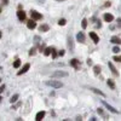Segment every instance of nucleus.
<instances>
[{
	"label": "nucleus",
	"instance_id": "b1692460",
	"mask_svg": "<svg viewBox=\"0 0 121 121\" xmlns=\"http://www.w3.org/2000/svg\"><path fill=\"white\" fill-rule=\"evenodd\" d=\"M120 51H121V50H120V47H117V46H115V47L113 48V52H114V53H119Z\"/></svg>",
	"mask_w": 121,
	"mask_h": 121
},
{
	"label": "nucleus",
	"instance_id": "6e6552de",
	"mask_svg": "<svg viewBox=\"0 0 121 121\" xmlns=\"http://www.w3.org/2000/svg\"><path fill=\"white\" fill-rule=\"evenodd\" d=\"M104 21L110 23V22H113L114 21V16L112 13H104Z\"/></svg>",
	"mask_w": 121,
	"mask_h": 121
},
{
	"label": "nucleus",
	"instance_id": "f704fd0d",
	"mask_svg": "<svg viewBox=\"0 0 121 121\" xmlns=\"http://www.w3.org/2000/svg\"><path fill=\"white\" fill-rule=\"evenodd\" d=\"M0 82H1V79H0Z\"/></svg>",
	"mask_w": 121,
	"mask_h": 121
},
{
	"label": "nucleus",
	"instance_id": "f257e3e1",
	"mask_svg": "<svg viewBox=\"0 0 121 121\" xmlns=\"http://www.w3.org/2000/svg\"><path fill=\"white\" fill-rule=\"evenodd\" d=\"M46 85L47 86H51V87H53V88H60L63 86V84L60 82V81H58V80H51V81H46Z\"/></svg>",
	"mask_w": 121,
	"mask_h": 121
},
{
	"label": "nucleus",
	"instance_id": "412c9836",
	"mask_svg": "<svg viewBox=\"0 0 121 121\" xmlns=\"http://www.w3.org/2000/svg\"><path fill=\"white\" fill-rule=\"evenodd\" d=\"M19 65H21V60L16 59L15 62H13V68H19Z\"/></svg>",
	"mask_w": 121,
	"mask_h": 121
},
{
	"label": "nucleus",
	"instance_id": "7ed1b4c3",
	"mask_svg": "<svg viewBox=\"0 0 121 121\" xmlns=\"http://www.w3.org/2000/svg\"><path fill=\"white\" fill-rule=\"evenodd\" d=\"M29 68H30V64H29V63H26V64L22 67V69H21V70H19V72L17 73V75H22V74L27 73L28 70H29Z\"/></svg>",
	"mask_w": 121,
	"mask_h": 121
},
{
	"label": "nucleus",
	"instance_id": "aec40b11",
	"mask_svg": "<svg viewBox=\"0 0 121 121\" xmlns=\"http://www.w3.org/2000/svg\"><path fill=\"white\" fill-rule=\"evenodd\" d=\"M91 90H92V91H93V92H96L97 95H100V96H103V97L105 96V95H104V93L102 92V91H99V90H97V88H95V87H92V88H91Z\"/></svg>",
	"mask_w": 121,
	"mask_h": 121
},
{
	"label": "nucleus",
	"instance_id": "2f4dec72",
	"mask_svg": "<svg viewBox=\"0 0 121 121\" xmlns=\"http://www.w3.org/2000/svg\"><path fill=\"white\" fill-rule=\"evenodd\" d=\"M110 5H112V4H110V3H107V4L104 5V7H108V6H110Z\"/></svg>",
	"mask_w": 121,
	"mask_h": 121
},
{
	"label": "nucleus",
	"instance_id": "4be33fe9",
	"mask_svg": "<svg viewBox=\"0 0 121 121\" xmlns=\"http://www.w3.org/2000/svg\"><path fill=\"white\" fill-rule=\"evenodd\" d=\"M81 27H82V29H85L87 27V19L86 18H84L82 21H81Z\"/></svg>",
	"mask_w": 121,
	"mask_h": 121
},
{
	"label": "nucleus",
	"instance_id": "6ab92c4d",
	"mask_svg": "<svg viewBox=\"0 0 121 121\" xmlns=\"http://www.w3.org/2000/svg\"><path fill=\"white\" fill-rule=\"evenodd\" d=\"M18 95L16 93V95H13L12 97H11V99H10V102H11V103H15V102H17V99H18Z\"/></svg>",
	"mask_w": 121,
	"mask_h": 121
},
{
	"label": "nucleus",
	"instance_id": "7c9ffc66",
	"mask_svg": "<svg viewBox=\"0 0 121 121\" xmlns=\"http://www.w3.org/2000/svg\"><path fill=\"white\" fill-rule=\"evenodd\" d=\"M97 112H98V114H103V110L102 109H97Z\"/></svg>",
	"mask_w": 121,
	"mask_h": 121
},
{
	"label": "nucleus",
	"instance_id": "f03ea898",
	"mask_svg": "<svg viewBox=\"0 0 121 121\" xmlns=\"http://www.w3.org/2000/svg\"><path fill=\"white\" fill-rule=\"evenodd\" d=\"M30 17H32L34 21H38V19H41L43 18V16H41V13H39V12H36V11H30Z\"/></svg>",
	"mask_w": 121,
	"mask_h": 121
},
{
	"label": "nucleus",
	"instance_id": "9d476101",
	"mask_svg": "<svg viewBox=\"0 0 121 121\" xmlns=\"http://www.w3.org/2000/svg\"><path fill=\"white\" fill-rule=\"evenodd\" d=\"M45 114H46V113L44 112V110H43V112H39V113L36 114V116H35V120H36V121H41V120L45 117Z\"/></svg>",
	"mask_w": 121,
	"mask_h": 121
},
{
	"label": "nucleus",
	"instance_id": "0eeeda50",
	"mask_svg": "<svg viewBox=\"0 0 121 121\" xmlns=\"http://www.w3.org/2000/svg\"><path fill=\"white\" fill-rule=\"evenodd\" d=\"M17 17H18L19 21H24L26 19V12L23 10H19V11H17Z\"/></svg>",
	"mask_w": 121,
	"mask_h": 121
},
{
	"label": "nucleus",
	"instance_id": "20e7f679",
	"mask_svg": "<svg viewBox=\"0 0 121 121\" xmlns=\"http://www.w3.org/2000/svg\"><path fill=\"white\" fill-rule=\"evenodd\" d=\"M52 76L53 78H65V76H68V73H65V72H55L53 74H52Z\"/></svg>",
	"mask_w": 121,
	"mask_h": 121
},
{
	"label": "nucleus",
	"instance_id": "5701e85b",
	"mask_svg": "<svg viewBox=\"0 0 121 121\" xmlns=\"http://www.w3.org/2000/svg\"><path fill=\"white\" fill-rule=\"evenodd\" d=\"M65 23H67V21H65L64 18H62V19H59V21H58V24L59 26H65Z\"/></svg>",
	"mask_w": 121,
	"mask_h": 121
},
{
	"label": "nucleus",
	"instance_id": "c85d7f7f",
	"mask_svg": "<svg viewBox=\"0 0 121 121\" xmlns=\"http://www.w3.org/2000/svg\"><path fill=\"white\" fill-rule=\"evenodd\" d=\"M87 64L88 65H92V59H87Z\"/></svg>",
	"mask_w": 121,
	"mask_h": 121
},
{
	"label": "nucleus",
	"instance_id": "393cba45",
	"mask_svg": "<svg viewBox=\"0 0 121 121\" xmlns=\"http://www.w3.org/2000/svg\"><path fill=\"white\" fill-rule=\"evenodd\" d=\"M114 60H116V62H121V56H114L113 58Z\"/></svg>",
	"mask_w": 121,
	"mask_h": 121
},
{
	"label": "nucleus",
	"instance_id": "423d86ee",
	"mask_svg": "<svg viewBox=\"0 0 121 121\" xmlns=\"http://www.w3.org/2000/svg\"><path fill=\"white\" fill-rule=\"evenodd\" d=\"M103 104H104V107H105V108H107V109L109 110V112H112V113H114V114H117V113H119V112H117V110H116V109H115L114 107L109 105V104H108L107 102H103Z\"/></svg>",
	"mask_w": 121,
	"mask_h": 121
},
{
	"label": "nucleus",
	"instance_id": "f8f14e48",
	"mask_svg": "<svg viewBox=\"0 0 121 121\" xmlns=\"http://www.w3.org/2000/svg\"><path fill=\"white\" fill-rule=\"evenodd\" d=\"M27 27H28L29 29H34V28L36 27V23H35V21H34L33 18L30 19V21H28V22H27Z\"/></svg>",
	"mask_w": 121,
	"mask_h": 121
},
{
	"label": "nucleus",
	"instance_id": "473e14b6",
	"mask_svg": "<svg viewBox=\"0 0 121 121\" xmlns=\"http://www.w3.org/2000/svg\"><path fill=\"white\" fill-rule=\"evenodd\" d=\"M0 38H1V32H0Z\"/></svg>",
	"mask_w": 121,
	"mask_h": 121
},
{
	"label": "nucleus",
	"instance_id": "f3484780",
	"mask_svg": "<svg viewBox=\"0 0 121 121\" xmlns=\"http://www.w3.org/2000/svg\"><path fill=\"white\" fill-rule=\"evenodd\" d=\"M40 32H47L48 30V26L47 24H43V26H40Z\"/></svg>",
	"mask_w": 121,
	"mask_h": 121
},
{
	"label": "nucleus",
	"instance_id": "9b49d317",
	"mask_svg": "<svg viewBox=\"0 0 121 121\" xmlns=\"http://www.w3.org/2000/svg\"><path fill=\"white\" fill-rule=\"evenodd\" d=\"M108 65H109V68H110V70H112V73L115 75V76H117L119 75V73H117V70H116V68L114 67V64L112 63V62H109L108 63Z\"/></svg>",
	"mask_w": 121,
	"mask_h": 121
},
{
	"label": "nucleus",
	"instance_id": "ddd939ff",
	"mask_svg": "<svg viewBox=\"0 0 121 121\" xmlns=\"http://www.w3.org/2000/svg\"><path fill=\"white\" fill-rule=\"evenodd\" d=\"M70 65H72V67H74L75 69H78L79 68V60L78 59H72V60H70Z\"/></svg>",
	"mask_w": 121,
	"mask_h": 121
},
{
	"label": "nucleus",
	"instance_id": "39448f33",
	"mask_svg": "<svg viewBox=\"0 0 121 121\" xmlns=\"http://www.w3.org/2000/svg\"><path fill=\"white\" fill-rule=\"evenodd\" d=\"M90 38L93 40L95 44H98V43H99V38H98V35H97L95 32H90Z\"/></svg>",
	"mask_w": 121,
	"mask_h": 121
},
{
	"label": "nucleus",
	"instance_id": "72a5a7b5",
	"mask_svg": "<svg viewBox=\"0 0 121 121\" xmlns=\"http://www.w3.org/2000/svg\"><path fill=\"white\" fill-rule=\"evenodd\" d=\"M0 102H1V97H0Z\"/></svg>",
	"mask_w": 121,
	"mask_h": 121
},
{
	"label": "nucleus",
	"instance_id": "c9c22d12",
	"mask_svg": "<svg viewBox=\"0 0 121 121\" xmlns=\"http://www.w3.org/2000/svg\"><path fill=\"white\" fill-rule=\"evenodd\" d=\"M0 11H1V10H0Z\"/></svg>",
	"mask_w": 121,
	"mask_h": 121
},
{
	"label": "nucleus",
	"instance_id": "c756f323",
	"mask_svg": "<svg viewBox=\"0 0 121 121\" xmlns=\"http://www.w3.org/2000/svg\"><path fill=\"white\" fill-rule=\"evenodd\" d=\"M58 55H59V56H63V55H64V51H63V50H62V51H59Z\"/></svg>",
	"mask_w": 121,
	"mask_h": 121
},
{
	"label": "nucleus",
	"instance_id": "a211bd4d",
	"mask_svg": "<svg viewBox=\"0 0 121 121\" xmlns=\"http://www.w3.org/2000/svg\"><path fill=\"white\" fill-rule=\"evenodd\" d=\"M107 84H108V86H109L110 88H113V90L115 88V84H114V81H113V80H110V79H109L108 81H107Z\"/></svg>",
	"mask_w": 121,
	"mask_h": 121
},
{
	"label": "nucleus",
	"instance_id": "4468645a",
	"mask_svg": "<svg viewBox=\"0 0 121 121\" xmlns=\"http://www.w3.org/2000/svg\"><path fill=\"white\" fill-rule=\"evenodd\" d=\"M112 43H113V44H119V45H121V39H120L119 36H113V38H112Z\"/></svg>",
	"mask_w": 121,
	"mask_h": 121
},
{
	"label": "nucleus",
	"instance_id": "cd10ccee",
	"mask_svg": "<svg viewBox=\"0 0 121 121\" xmlns=\"http://www.w3.org/2000/svg\"><path fill=\"white\" fill-rule=\"evenodd\" d=\"M52 56H53V58L57 57V53H56V51H55V48H52Z\"/></svg>",
	"mask_w": 121,
	"mask_h": 121
},
{
	"label": "nucleus",
	"instance_id": "a878e982",
	"mask_svg": "<svg viewBox=\"0 0 121 121\" xmlns=\"http://www.w3.org/2000/svg\"><path fill=\"white\" fill-rule=\"evenodd\" d=\"M29 55H30V56L35 55V48H32V50H30V51H29Z\"/></svg>",
	"mask_w": 121,
	"mask_h": 121
},
{
	"label": "nucleus",
	"instance_id": "2eb2a0df",
	"mask_svg": "<svg viewBox=\"0 0 121 121\" xmlns=\"http://www.w3.org/2000/svg\"><path fill=\"white\" fill-rule=\"evenodd\" d=\"M51 52H52V48L51 47H46L45 51H44V55L45 56H50V55H51Z\"/></svg>",
	"mask_w": 121,
	"mask_h": 121
},
{
	"label": "nucleus",
	"instance_id": "dca6fc26",
	"mask_svg": "<svg viewBox=\"0 0 121 121\" xmlns=\"http://www.w3.org/2000/svg\"><path fill=\"white\" fill-rule=\"evenodd\" d=\"M100 70H102V69H100V67H99V65H95V67H93V72H95V74H96V75H98V74L100 73Z\"/></svg>",
	"mask_w": 121,
	"mask_h": 121
},
{
	"label": "nucleus",
	"instance_id": "bb28decb",
	"mask_svg": "<svg viewBox=\"0 0 121 121\" xmlns=\"http://www.w3.org/2000/svg\"><path fill=\"white\" fill-rule=\"evenodd\" d=\"M4 90H5V85H1V86H0V93H3Z\"/></svg>",
	"mask_w": 121,
	"mask_h": 121
},
{
	"label": "nucleus",
	"instance_id": "1a4fd4ad",
	"mask_svg": "<svg viewBox=\"0 0 121 121\" xmlns=\"http://www.w3.org/2000/svg\"><path fill=\"white\" fill-rule=\"evenodd\" d=\"M76 40H78L79 43H85V35H84L82 32L78 33V35H76Z\"/></svg>",
	"mask_w": 121,
	"mask_h": 121
}]
</instances>
